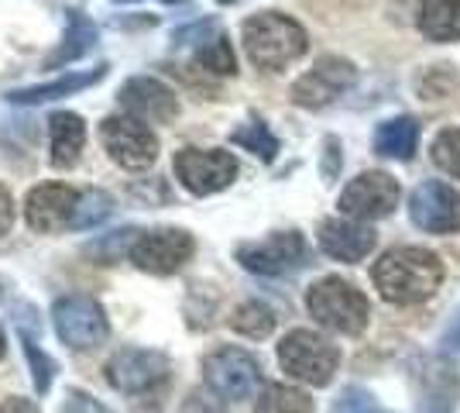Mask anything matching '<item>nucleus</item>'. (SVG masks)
<instances>
[{"mask_svg":"<svg viewBox=\"0 0 460 413\" xmlns=\"http://www.w3.org/2000/svg\"><path fill=\"white\" fill-rule=\"evenodd\" d=\"M371 283L385 303L395 307H416L426 303L429 296L440 290L443 283V262L429 248H388L375 269H371Z\"/></svg>","mask_w":460,"mask_h":413,"instance_id":"obj_1","label":"nucleus"},{"mask_svg":"<svg viewBox=\"0 0 460 413\" xmlns=\"http://www.w3.org/2000/svg\"><path fill=\"white\" fill-rule=\"evenodd\" d=\"M107 382L137 410L158 413L172 386V362L155 348H120L107 362Z\"/></svg>","mask_w":460,"mask_h":413,"instance_id":"obj_2","label":"nucleus"},{"mask_svg":"<svg viewBox=\"0 0 460 413\" xmlns=\"http://www.w3.org/2000/svg\"><path fill=\"white\" fill-rule=\"evenodd\" d=\"M241 41H244L248 59L258 69H269V73L286 69L288 62L306 56L309 49L306 28L296 18H288V14H279V11H261V14L244 21Z\"/></svg>","mask_w":460,"mask_h":413,"instance_id":"obj_3","label":"nucleus"},{"mask_svg":"<svg viewBox=\"0 0 460 413\" xmlns=\"http://www.w3.org/2000/svg\"><path fill=\"white\" fill-rule=\"evenodd\" d=\"M306 310L313 314V320H320L323 328L337 331V335H361L371 320V303L367 296L347 283L341 275H323L309 286L306 293Z\"/></svg>","mask_w":460,"mask_h":413,"instance_id":"obj_4","label":"nucleus"},{"mask_svg":"<svg viewBox=\"0 0 460 413\" xmlns=\"http://www.w3.org/2000/svg\"><path fill=\"white\" fill-rule=\"evenodd\" d=\"M279 365L306 386H330L341 365V348L316 331L296 328L279 341Z\"/></svg>","mask_w":460,"mask_h":413,"instance_id":"obj_5","label":"nucleus"},{"mask_svg":"<svg viewBox=\"0 0 460 413\" xmlns=\"http://www.w3.org/2000/svg\"><path fill=\"white\" fill-rule=\"evenodd\" d=\"M100 145L120 169H131V173L152 169L158 158V135L131 114H111L100 121Z\"/></svg>","mask_w":460,"mask_h":413,"instance_id":"obj_6","label":"nucleus"},{"mask_svg":"<svg viewBox=\"0 0 460 413\" xmlns=\"http://www.w3.org/2000/svg\"><path fill=\"white\" fill-rule=\"evenodd\" d=\"M203 379L213 393L220 400H230V403H241V400H251L261 386V365L258 358L244 348H234V345H224L203 358Z\"/></svg>","mask_w":460,"mask_h":413,"instance_id":"obj_7","label":"nucleus"},{"mask_svg":"<svg viewBox=\"0 0 460 413\" xmlns=\"http://www.w3.org/2000/svg\"><path fill=\"white\" fill-rule=\"evenodd\" d=\"M416 413H454L460 403V375L450 355H420L409 365Z\"/></svg>","mask_w":460,"mask_h":413,"instance_id":"obj_8","label":"nucleus"},{"mask_svg":"<svg viewBox=\"0 0 460 413\" xmlns=\"http://www.w3.org/2000/svg\"><path fill=\"white\" fill-rule=\"evenodd\" d=\"M172 169L192 197H213L237 179V158L224 148H179Z\"/></svg>","mask_w":460,"mask_h":413,"instance_id":"obj_9","label":"nucleus"},{"mask_svg":"<svg viewBox=\"0 0 460 413\" xmlns=\"http://www.w3.org/2000/svg\"><path fill=\"white\" fill-rule=\"evenodd\" d=\"M52 324L62 345H69L73 352H86L103 345L111 335V324L103 307L96 303L93 296H62L52 307Z\"/></svg>","mask_w":460,"mask_h":413,"instance_id":"obj_10","label":"nucleus"},{"mask_svg":"<svg viewBox=\"0 0 460 413\" xmlns=\"http://www.w3.org/2000/svg\"><path fill=\"white\" fill-rule=\"evenodd\" d=\"M234 256L254 275H288L306 262V241L299 231H275L261 241H241Z\"/></svg>","mask_w":460,"mask_h":413,"instance_id":"obj_11","label":"nucleus"},{"mask_svg":"<svg viewBox=\"0 0 460 413\" xmlns=\"http://www.w3.org/2000/svg\"><path fill=\"white\" fill-rule=\"evenodd\" d=\"M196 252V241L190 231L182 228H155V231H141L137 241L131 245V262L141 273L152 275H172L179 273Z\"/></svg>","mask_w":460,"mask_h":413,"instance_id":"obj_12","label":"nucleus"},{"mask_svg":"<svg viewBox=\"0 0 460 413\" xmlns=\"http://www.w3.org/2000/svg\"><path fill=\"white\" fill-rule=\"evenodd\" d=\"M399 197H402L399 183L388 173L375 169V173H361V176L347 183L344 193H341V211H344V217L361 220V224L365 220H382L399 207Z\"/></svg>","mask_w":460,"mask_h":413,"instance_id":"obj_13","label":"nucleus"},{"mask_svg":"<svg viewBox=\"0 0 460 413\" xmlns=\"http://www.w3.org/2000/svg\"><path fill=\"white\" fill-rule=\"evenodd\" d=\"M354 79H358V69L350 62L341 59V56H323L309 73H303L292 83L288 97H292V103H299L306 111H320L326 103H333L344 90H350Z\"/></svg>","mask_w":460,"mask_h":413,"instance_id":"obj_14","label":"nucleus"},{"mask_svg":"<svg viewBox=\"0 0 460 413\" xmlns=\"http://www.w3.org/2000/svg\"><path fill=\"white\" fill-rule=\"evenodd\" d=\"M409 217L420 231L457 235L460 231V193L440 179H426L409 197Z\"/></svg>","mask_w":460,"mask_h":413,"instance_id":"obj_15","label":"nucleus"},{"mask_svg":"<svg viewBox=\"0 0 460 413\" xmlns=\"http://www.w3.org/2000/svg\"><path fill=\"white\" fill-rule=\"evenodd\" d=\"M117 103L124 107V114L145 121V124H172L179 118L175 90L155 76H131L117 90Z\"/></svg>","mask_w":460,"mask_h":413,"instance_id":"obj_16","label":"nucleus"},{"mask_svg":"<svg viewBox=\"0 0 460 413\" xmlns=\"http://www.w3.org/2000/svg\"><path fill=\"white\" fill-rule=\"evenodd\" d=\"M79 193L66 183H41L24 200V220L39 235H56L62 228H73Z\"/></svg>","mask_w":460,"mask_h":413,"instance_id":"obj_17","label":"nucleus"},{"mask_svg":"<svg viewBox=\"0 0 460 413\" xmlns=\"http://www.w3.org/2000/svg\"><path fill=\"white\" fill-rule=\"evenodd\" d=\"M316 241H320V252H323V256L354 265V262H361V258H367L375 252L378 235H375L367 224H361V220H350V217H326L323 224H320V231H316Z\"/></svg>","mask_w":460,"mask_h":413,"instance_id":"obj_18","label":"nucleus"},{"mask_svg":"<svg viewBox=\"0 0 460 413\" xmlns=\"http://www.w3.org/2000/svg\"><path fill=\"white\" fill-rule=\"evenodd\" d=\"M111 73L107 62H100L93 69H73V73H62L52 83H35V86H18V90H7V103H18V107H39V103H52V100L73 97L96 86L100 79Z\"/></svg>","mask_w":460,"mask_h":413,"instance_id":"obj_19","label":"nucleus"},{"mask_svg":"<svg viewBox=\"0 0 460 413\" xmlns=\"http://www.w3.org/2000/svg\"><path fill=\"white\" fill-rule=\"evenodd\" d=\"M83 145H86V124L73 111H56L49 118V148H52V169L66 173L73 169L83 156Z\"/></svg>","mask_w":460,"mask_h":413,"instance_id":"obj_20","label":"nucleus"},{"mask_svg":"<svg viewBox=\"0 0 460 413\" xmlns=\"http://www.w3.org/2000/svg\"><path fill=\"white\" fill-rule=\"evenodd\" d=\"M96 45H100V28H96L83 11L69 7V11H66V35H62L56 52L45 56V69H62V66H69V62L90 56Z\"/></svg>","mask_w":460,"mask_h":413,"instance_id":"obj_21","label":"nucleus"},{"mask_svg":"<svg viewBox=\"0 0 460 413\" xmlns=\"http://www.w3.org/2000/svg\"><path fill=\"white\" fill-rule=\"evenodd\" d=\"M420 148V124L416 118H388L375 128V152L385 158H412Z\"/></svg>","mask_w":460,"mask_h":413,"instance_id":"obj_22","label":"nucleus"},{"mask_svg":"<svg viewBox=\"0 0 460 413\" xmlns=\"http://www.w3.org/2000/svg\"><path fill=\"white\" fill-rule=\"evenodd\" d=\"M420 31L437 45L460 41V0H426L420 11Z\"/></svg>","mask_w":460,"mask_h":413,"instance_id":"obj_23","label":"nucleus"},{"mask_svg":"<svg viewBox=\"0 0 460 413\" xmlns=\"http://www.w3.org/2000/svg\"><path fill=\"white\" fill-rule=\"evenodd\" d=\"M313 400L309 393L296 390V386H286V382H269L261 396H258V407L254 413H313Z\"/></svg>","mask_w":460,"mask_h":413,"instance_id":"obj_24","label":"nucleus"},{"mask_svg":"<svg viewBox=\"0 0 460 413\" xmlns=\"http://www.w3.org/2000/svg\"><path fill=\"white\" fill-rule=\"evenodd\" d=\"M18 335H21V348H24V358H28V365H31L35 390L45 396V393H49V386H52V375H56V362H52V358H49V355L39 348L41 328H28L24 320H18Z\"/></svg>","mask_w":460,"mask_h":413,"instance_id":"obj_25","label":"nucleus"},{"mask_svg":"<svg viewBox=\"0 0 460 413\" xmlns=\"http://www.w3.org/2000/svg\"><path fill=\"white\" fill-rule=\"evenodd\" d=\"M230 141L241 145L251 156H258L261 162H275V156H279V138L271 135V128L265 121H248V124L234 128V131H230Z\"/></svg>","mask_w":460,"mask_h":413,"instance_id":"obj_26","label":"nucleus"},{"mask_svg":"<svg viewBox=\"0 0 460 413\" xmlns=\"http://www.w3.org/2000/svg\"><path fill=\"white\" fill-rule=\"evenodd\" d=\"M230 328H234L237 335L261 341V337H269L271 331H275V314H271V307H265V303L248 300V303H241V307L234 310V317H230Z\"/></svg>","mask_w":460,"mask_h":413,"instance_id":"obj_27","label":"nucleus"},{"mask_svg":"<svg viewBox=\"0 0 460 413\" xmlns=\"http://www.w3.org/2000/svg\"><path fill=\"white\" fill-rule=\"evenodd\" d=\"M196 66L207 69V73H217V76H234L237 73V56H234L230 39L224 31H217L210 41H203L196 49Z\"/></svg>","mask_w":460,"mask_h":413,"instance_id":"obj_28","label":"nucleus"},{"mask_svg":"<svg viewBox=\"0 0 460 413\" xmlns=\"http://www.w3.org/2000/svg\"><path fill=\"white\" fill-rule=\"evenodd\" d=\"M111 211H114V200H111V193H103V190H86V193H79L73 228H79V231L96 228L100 220H107V217H111Z\"/></svg>","mask_w":460,"mask_h":413,"instance_id":"obj_29","label":"nucleus"},{"mask_svg":"<svg viewBox=\"0 0 460 413\" xmlns=\"http://www.w3.org/2000/svg\"><path fill=\"white\" fill-rule=\"evenodd\" d=\"M433 162L443 173L460 179V128H443L440 135L433 138Z\"/></svg>","mask_w":460,"mask_h":413,"instance_id":"obj_30","label":"nucleus"},{"mask_svg":"<svg viewBox=\"0 0 460 413\" xmlns=\"http://www.w3.org/2000/svg\"><path fill=\"white\" fill-rule=\"evenodd\" d=\"M333 413H388V410H385L382 403L367 393V390L347 386L344 393L333 400Z\"/></svg>","mask_w":460,"mask_h":413,"instance_id":"obj_31","label":"nucleus"},{"mask_svg":"<svg viewBox=\"0 0 460 413\" xmlns=\"http://www.w3.org/2000/svg\"><path fill=\"white\" fill-rule=\"evenodd\" d=\"M213 35H217V24L213 21H192V24H186V28H179V31H172V45H203V41H210Z\"/></svg>","mask_w":460,"mask_h":413,"instance_id":"obj_32","label":"nucleus"},{"mask_svg":"<svg viewBox=\"0 0 460 413\" xmlns=\"http://www.w3.org/2000/svg\"><path fill=\"white\" fill-rule=\"evenodd\" d=\"M62 413H111L103 403H96L93 396H86L83 390H69L62 400Z\"/></svg>","mask_w":460,"mask_h":413,"instance_id":"obj_33","label":"nucleus"},{"mask_svg":"<svg viewBox=\"0 0 460 413\" xmlns=\"http://www.w3.org/2000/svg\"><path fill=\"white\" fill-rule=\"evenodd\" d=\"M14 228V197L11 190L0 183V235H7Z\"/></svg>","mask_w":460,"mask_h":413,"instance_id":"obj_34","label":"nucleus"},{"mask_svg":"<svg viewBox=\"0 0 460 413\" xmlns=\"http://www.w3.org/2000/svg\"><path fill=\"white\" fill-rule=\"evenodd\" d=\"M440 348L443 355H460V310L454 314V320L447 324V331L440 337Z\"/></svg>","mask_w":460,"mask_h":413,"instance_id":"obj_35","label":"nucleus"},{"mask_svg":"<svg viewBox=\"0 0 460 413\" xmlns=\"http://www.w3.org/2000/svg\"><path fill=\"white\" fill-rule=\"evenodd\" d=\"M0 413H41L31 400H24V396H7L4 403H0Z\"/></svg>","mask_w":460,"mask_h":413,"instance_id":"obj_36","label":"nucleus"},{"mask_svg":"<svg viewBox=\"0 0 460 413\" xmlns=\"http://www.w3.org/2000/svg\"><path fill=\"white\" fill-rule=\"evenodd\" d=\"M337 138H326V166H323V176L333 179V173H337Z\"/></svg>","mask_w":460,"mask_h":413,"instance_id":"obj_37","label":"nucleus"},{"mask_svg":"<svg viewBox=\"0 0 460 413\" xmlns=\"http://www.w3.org/2000/svg\"><path fill=\"white\" fill-rule=\"evenodd\" d=\"M4 352H7V337H4V331H0V358H4Z\"/></svg>","mask_w":460,"mask_h":413,"instance_id":"obj_38","label":"nucleus"},{"mask_svg":"<svg viewBox=\"0 0 460 413\" xmlns=\"http://www.w3.org/2000/svg\"><path fill=\"white\" fill-rule=\"evenodd\" d=\"M111 4H137V0H111Z\"/></svg>","mask_w":460,"mask_h":413,"instance_id":"obj_39","label":"nucleus"},{"mask_svg":"<svg viewBox=\"0 0 460 413\" xmlns=\"http://www.w3.org/2000/svg\"><path fill=\"white\" fill-rule=\"evenodd\" d=\"M217 4H237V0H217Z\"/></svg>","mask_w":460,"mask_h":413,"instance_id":"obj_40","label":"nucleus"},{"mask_svg":"<svg viewBox=\"0 0 460 413\" xmlns=\"http://www.w3.org/2000/svg\"><path fill=\"white\" fill-rule=\"evenodd\" d=\"M162 4H182V0H162Z\"/></svg>","mask_w":460,"mask_h":413,"instance_id":"obj_41","label":"nucleus"}]
</instances>
